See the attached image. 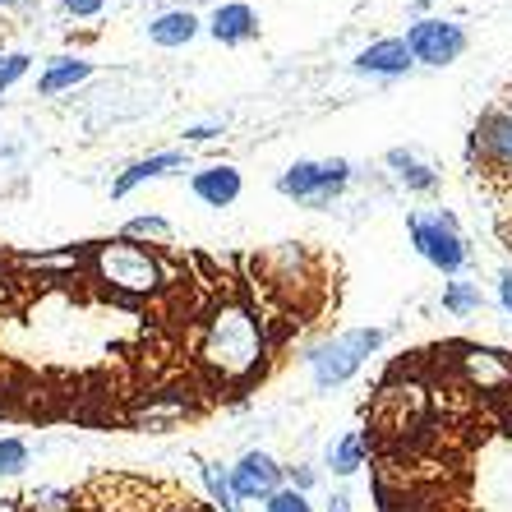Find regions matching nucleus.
<instances>
[{
    "label": "nucleus",
    "instance_id": "dca6fc26",
    "mask_svg": "<svg viewBox=\"0 0 512 512\" xmlns=\"http://www.w3.org/2000/svg\"><path fill=\"white\" fill-rule=\"evenodd\" d=\"M439 305H443V314H453V319H471V314L485 310V291H480V282H471V277H448Z\"/></svg>",
    "mask_w": 512,
    "mask_h": 512
},
{
    "label": "nucleus",
    "instance_id": "1a4fd4ad",
    "mask_svg": "<svg viewBox=\"0 0 512 512\" xmlns=\"http://www.w3.org/2000/svg\"><path fill=\"white\" fill-rule=\"evenodd\" d=\"M176 171H190V148H162V153H148V157H139V162H130V167L111 180V199H130L139 185L162 180V176H176Z\"/></svg>",
    "mask_w": 512,
    "mask_h": 512
},
{
    "label": "nucleus",
    "instance_id": "39448f33",
    "mask_svg": "<svg viewBox=\"0 0 512 512\" xmlns=\"http://www.w3.org/2000/svg\"><path fill=\"white\" fill-rule=\"evenodd\" d=\"M466 162L485 185L494 190H512V111L503 107H485L471 125L466 139Z\"/></svg>",
    "mask_w": 512,
    "mask_h": 512
},
{
    "label": "nucleus",
    "instance_id": "6ab92c4d",
    "mask_svg": "<svg viewBox=\"0 0 512 512\" xmlns=\"http://www.w3.org/2000/svg\"><path fill=\"white\" fill-rule=\"evenodd\" d=\"M199 476H203V489H208V499L217 503V512H240V499H236V489H231L227 466L199 462Z\"/></svg>",
    "mask_w": 512,
    "mask_h": 512
},
{
    "label": "nucleus",
    "instance_id": "423d86ee",
    "mask_svg": "<svg viewBox=\"0 0 512 512\" xmlns=\"http://www.w3.org/2000/svg\"><path fill=\"white\" fill-rule=\"evenodd\" d=\"M351 176H356V167L346 157H300L277 176V194L300 203V208H328L346 194Z\"/></svg>",
    "mask_w": 512,
    "mask_h": 512
},
{
    "label": "nucleus",
    "instance_id": "f8f14e48",
    "mask_svg": "<svg viewBox=\"0 0 512 512\" xmlns=\"http://www.w3.org/2000/svg\"><path fill=\"white\" fill-rule=\"evenodd\" d=\"M203 28H208V37L222 42V47H245V42L259 37V10L245 5V0H227V5H217V10L208 14Z\"/></svg>",
    "mask_w": 512,
    "mask_h": 512
},
{
    "label": "nucleus",
    "instance_id": "bb28decb",
    "mask_svg": "<svg viewBox=\"0 0 512 512\" xmlns=\"http://www.w3.org/2000/svg\"><path fill=\"white\" fill-rule=\"evenodd\" d=\"M494 286H499V305L503 314L512 319V268H499V277H494Z\"/></svg>",
    "mask_w": 512,
    "mask_h": 512
},
{
    "label": "nucleus",
    "instance_id": "c85d7f7f",
    "mask_svg": "<svg viewBox=\"0 0 512 512\" xmlns=\"http://www.w3.org/2000/svg\"><path fill=\"white\" fill-rule=\"evenodd\" d=\"M0 10H33V0H0Z\"/></svg>",
    "mask_w": 512,
    "mask_h": 512
},
{
    "label": "nucleus",
    "instance_id": "5701e85b",
    "mask_svg": "<svg viewBox=\"0 0 512 512\" xmlns=\"http://www.w3.org/2000/svg\"><path fill=\"white\" fill-rule=\"evenodd\" d=\"M263 512H314V503H310V494H300V489L282 485L273 499L263 503Z\"/></svg>",
    "mask_w": 512,
    "mask_h": 512
},
{
    "label": "nucleus",
    "instance_id": "f257e3e1",
    "mask_svg": "<svg viewBox=\"0 0 512 512\" xmlns=\"http://www.w3.org/2000/svg\"><path fill=\"white\" fill-rule=\"evenodd\" d=\"M194 356L217 383H245L263 370L268 356V337H263V319L240 305V300H222L208 310L194 342Z\"/></svg>",
    "mask_w": 512,
    "mask_h": 512
},
{
    "label": "nucleus",
    "instance_id": "a211bd4d",
    "mask_svg": "<svg viewBox=\"0 0 512 512\" xmlns=\"http://www.w3.org/2000/svg\"><path fill=\"white\" fill-rule=\"evenodd\" d=\"M120 240H134V245L157 250V245H171V222L167 217H157V213H139L120 227Z\"/></svg>",
    "mask_w": 512,
    "mask_h": 512
},
{
    "label": "nucleus",
    "instance_id": "b1692460",
    "mask_svg": "<svg viewBox=\"0 0 512 512\" xmlns=\"http://www.w3.org/2000/svg\"><path fill=\"white\" fill-rule=\"evenodd\" d=\"M227 134V120H199V125H185V148H194V143H213Z\"/></svg>",
    "mask_w": 512,
    "mask_h": 512
},
{
    "label": "nucleus",
    "instance_id": "aec40b11",
    "mask_svg": "<svg viewBox=\"0 0 512 512\" xmlns=\"http://www.w3.org/2000/svg\"><path fill=\"white\" fill-rule=\"evenodd\" d=\"M28 466H33V448H28V439H19V434H0V480L24 476Z\"/></svg>",
    "mask_w": 512,
    "mask_h": 512
},
{
    "label": "nucleus",
    "instance_id": "393cba45",
    "mask_svg": "<svg viewBox=\"0 0 512 512\" xmlns=\"http://www.w3.org/2000/svg\"><path fill=\"white\" fill-rule=\"evenodd\" d=\"M286 485H291V489H300V494H310V489L319 485V471H314V466H305V462L286 466Z\"/></svg>",
    "mask_w": 512,
    "mask_h": 512
},
{
    "label": "nucleus",
    "instance_id": "6e6552de",
    "mask_svg": "<svg viewBox=\"0 0 512 512\" xmlns=\"http://www.w3.org/2000/svg\"><path fill=\"white\" fill-rule=\"evenodd\" d=\"M227 476H231V489H236L240 503H268L277 489L286 485V466L277 462L273 453L250 448V453L236 457V466H227Z\"/></svg>",
    "mask_w": 512,
    "mask_h": 512
},
{
    "label": "nucleus",
    "instance_id": "f03ea898",
    "mask_svg": "<svg viewBox=\"0 0 512 512\" xmlns=\"http://www.w3.org/2000/svg\"><path fill=\"white\" fill-rule=\"evenodd\" d=\"M88 273H93V282L107 286L111 296H125V300H148L171 282V268L162 254L120 236L97 240L88 250Z\"/></svg>",
    "mask_w": 512,
    "mask_h": 512
},
{
    "label": "nucleus",
    "instance_id": "9b49d317",
    "mask_svg": "<svg viewBox=\"0 0 512 512\" xmlns=\"http://www.w3.org/2000/svg\"><path fill=\"white\" fill-rule=\"evenodd\" d=\"M351 70L370 74V79H402V74L416 70V60H411V51H406L402 37H379V42H370V47L356 51Z\"/></svg>",
    "mask_w": 512,
    "mask_h": 512
},
{
    "label": "nucleus",
    "instance_id": "20e7f679",
    "mask_svg": "<svg viewBox=\"0 0 512 512\" xmlns=\"http://www.w3.org/2000/svg\"><path fill=\"white\" fill-rule=\"evenodd\" d=\"M406 236H411V250L443 277H462L466 263H471V245L462 236V222H457L448 208H434V213H411L406 217Z\"/></svg>",
    "mask_w": 512,
    "mask_h": 512
},
{
    "label": "nucleus",
    "instance_id": "0eeeda50",
    "mask_svg": "<svg viewBox=\"0 0 512 512\" xmlns=\"http://www.w3.org/2000/svg\"><path fill=\"white\" fill-rule=\"evenodd\" d=\"M402 42H406V51H411V60L429 65V70H448V65H457V60L466 56V47H471L466 28L457 24V19H443V14H420V19H411Z\"/></svg>",
    "mask_w": 512,
    "mask_h": 512
},
{
    "label": "nucleus",
    "instance_id": "4468645a",
    "mask_svg": "<svg viewBox=\"0 0 512 512\" xmlns=\"http://www.w3.org/2000/svg\"><path fill=\"white\" fill-rule=\"evenodd\" d=\"M383 162H388L393 180L402 185L406 194H434V190H439V180H443L439 167H429L416 148H388V153H383Z\"/></svg>",
    "mask_w": 512,
    "mask_h": 512
},
{
    "label": "nucleus",
    "instance_id": "2eb2a0df",
    "mask_svg": "<svg viewBox=\"0 0 512 512\" xmlns=\"http://www.w3.org/2000/svg\"><path fill=\"white\" fill-rule=\"evenodd\" d=\"M93 79V60L88 56H51L47 70L37 74V97H60V93H74L79 84Z\"/></svg>",
    "mask_w": 512,
    "mask_h": 512
},
{
    "label": "nucleus",
    "instance_id": "412c9836",
    "mask_svg": "<svg viewBox=\"0 0 512 512\" xmlns=\"http://www.w3.org/2000/svg\"><path fill=\"white\" fill-rule=\"evenodd\" d=\"M28 508L33 512H74V489H56V485L33 489V494H28Z\"/></svg>",
    "mask_w": 512,
    "mask_h": 512
},
{
    "label": "nucleus",
    "instance_id": "9d476101",
    "mask_svg": "<svg viewBox=\"0 0 512 512\" xmlns=\"http://www.w3.org/2000/svg\"><path fill=\"white\" fill-rule=\"evenodd\" d=\"M245 190V176L231 162H208V167L190 171V194L203 203V208H231Z\"/></svg>",
    "mask_w": 512,
    "mask_h": 512
},
{
    "label": "nucleus",
    "instance_id": "c756f323",
    "mask_svg": "<svg viewBox=\"0 0 512 512\" xmlns=\"http://www.w3.org/2000/svg\"><path fill=\"white\" fill-rule=\"evenodd\" d=\"M503 107H508V111H512V84H508V97H503Z\"/></svg>",
    "mask_w": 512,
    "mask_h": 512
},
{
    "label": "nucleus",
    "instance_id": "7c9ffc66",
    "mask_svg": "<svg viewBox=\"0 0 512 512\" xmlns=\"http://www.w3.org/2000/svg\"><path fill=\"white\" fill-rule=\"evenodd\" d=\"M0 420H5V406H0Z\"/></svg>",
    "mask_w": 512,
    "mask_h": 512
},
{
    "label": "nucleus",
    "instance_id": "4be33fe9",
    "mask_svg": "<svg viewBox=\"0 0 512 512\" xmlns=\"http://www.w3.org/2000/svg\"><path fill=\"white\" fill-rule=\"evenodd\" d=\"M28 70H33V56H28V51H5V56H0V93H10L19 79H28Z\"/></svg>",
    "mask_w": 512,
    "mask_h": 512
},
{
    "label": "nucleus",
    "instance_id": "f3484780",
    "mask_svg": "<svg viewBox=\"0 0 512 512\" xmlns=\"http://www.w3.org/2000/svg\"><path fill=\"white\" fill-rule=\"evenodd\" d=\"M323 462H328V471H333V476H356L360 466H365V439H360L356 429H346L337 443H328Z\"/></svg>",
    "mask_w": 512,
    "mask_h": 512
},
{
    "label": "nucleus",
    "instance_id": "7ed1b4c3",
    "mask_svg": "<svg viewBox=\"0 0 512 512\" xmlns=\"http://www.w3.org/2000/svg\"><path fill=\"white\" fill-rule=\"evenodd\" d=\"M383 342H388L383 328H346V333H333V337H323V342H314L300 360H305L314 388H319V393H333V388L356 379V374L370 365V356H379Z\"/></svg>",
    "mask_w": 512,
    "mask_h": 512
},
{
    "label": "nucleus",
    "instance_id": "ddd939ff",
    "mask_svg": "<svg viewBox=\"0 0 512 512\" xmlns=\"http://www.w3.org/2000/svg\"><path fill=\"white\" fill-rule=\"evenodd\" d=\"M203 33V19L194 10H185V5H176V10H162L148 19V42L162 51H180L190 47L194 37Z\"/></svg>",
    "mask_w": 512,
    "mask_h": 512
},
{
    "label": "nucleus",
    "instance_id": "a878e982",
    "mask_svg": "<svg viewBox=\"0 0 512 512\" xmlns=\"http://www.w3.org/2000/svg\"><path fill=\"white\" fill-rule=\"evenodd\" d=\"M60 10L70 14V19H97V14L107 10V0H60Z\"/></svg>",
    "mask_w": 512,
    "mask_h": 512
},
{
    "label": "nucleus",
    "instance_id": "cd10ccee",
    "mask_svg": "<svg viewBox=\"0 0 512 512\" xmlns=\"http://www.w3.org/2000/svg\"><path fill=\"white\" fill-rule=\"evenodd\" d=\"M328 512H351V494H333V499H328Z\"/></svg>",
    "mask_w": 512,
    "mask_h": 512
}]
</instances>
